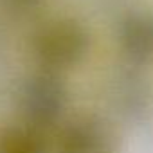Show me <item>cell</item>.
Returning a JSON list of instances; mask_svg holds the SVG:
<instances>
[{"instance_id": "obj_4", "label": "cell", "mask_w": 153, "mask_h": 153, "mask_svg": "<svg viewBox=\"0 0 153 153\" xmlns=\"http://www.w3.org/2000/svg\"><path fill=\"white\" fill-rule=\"evenodd\" d=\"M117 43L131 67L153 63V13L131 11L117 27Z\"/></svg>"}, {"instance_id": "obj_1", "label": "cell", "mask_w": 153, "mask_h": 153, "mask_svg": "<svg viewBox=\"0 0 153 153\" xmlns=\"http://www.w3.org/2000/svg\"><path fill=\"white\" fill-rule=\"evenodd\" d=\"M31 49L43 70H68L87 58L90 51V33L74 18H56L45 22L34 33Z\"/></svg>"}, {"instance_id": "obj_3", "label": "cell", "mask_w": 153, "mask_h": 153, "mask_svg": "<svg viewBox=\"0 0 153 153\" xmlns=\"http://www.w3.org/2000/svg\"><path fill=\"white\" fill-rule=\"evenodd\" d=\"M52 153H119L117 130L101 115L81 114L58 124Z\"/></svg>"}, {"instance_id": "obj_2", "label": "cell", "mask_w": 153, "mask_h": 153, "mask_svg": "<svg viewBox=\"0 0 153 153\" xmlns=\"http://www.w3.org/2000/svg\"><path fill=\"white\" fill-rule=\"evenodd\" d=\"M68 103V90L58 72L42 70L33 74L16 92V110L20 123L38 130L58 126Z\"/></svg>"}, {"instance_id": "obj_6", "label": "cell", "mask_w": 153, "mask_h": 153, "mask_svg": "<svg viewBox=\"0 0 153 153\" xmlns=\"http://www.w3.org/2000/svg\"><path fill=\"white\" fill-rule=\"evenodd\" d=\"M0 153H52V144L43 130L29 124L0 126Z\"/></svg>"}, {"instance_id": "obj_7", "label": "cell", "mask_w": 153, "mask_h": 153, "mask_svg": "<svg viewBox=\"0 0 153 153\" xmlns=\"http://www.w3.org/2000/svg\"><path fill=\"white\" fill-rule=\"evenodd\" d=\"M43 0H0V11L13 18H25L33 15Z\"/></svg>"}, {"instance_id": "obj_5", "label": "cell", "mask_w": 153, "mask_h": 153, "mask_svg": "<svg viewBox=\"0 0 153 153\" xmlns=\"http://www.w3.org/2000/svg\"><path fill=\"white\" fill-rule=\"evenodd\" d=\"M144 81H146L144 76H140L135 70L121 74L117 78L115 101L121 114L131 119H140L146 112H149L153 96H151V88Z\"/></svg>"}]
</instances>
